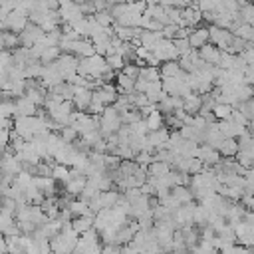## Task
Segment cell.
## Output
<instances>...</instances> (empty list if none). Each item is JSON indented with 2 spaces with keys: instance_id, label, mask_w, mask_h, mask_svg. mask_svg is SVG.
<instances>
[{
  "instance_id": "d590c367",
  "label": "cell",
  "mask_w": 254,
  "mask_h": 254,
  "mask_svg": "<svg viewBox=\"0 0 254 254\" xmlns=\"http://www.w3.org/2000/svg\"><path fill=\"white\" fill-rule=\"evenodd\" d=\"M139 71H141V67H139L137 64H125L123 69H121V73L127 75L129 79H137V77H139Z\"/></svg>"
},
{
  "instance_id": "e575fe53",
  "label": "cell",
  "mask_w": 254,
  "mask_h": 254,
  "mask_svg": "<svg viewBox=\"0 0 254 254\" xmlns=\"http://www.w3.org/2000/svg\"><path fill=\"white\" fill-rule=\"evenodd\" d=\"M129 129H131V133H133V135H139V137H145V135L149 133V129H147V123H145V119H139V121L131 123V125H129Z\"/></svg>"
},
{
  "instance_id": "ffe728a7",
  "label": "cell",
  "mask_w": 254,
  "mask_h": 254,
  "mask_svg": "<svg viewBox=\"0 0 254 254\" xmlns=\"http://www.w3.org/2000/svg\"><path fill=\"white\" fill-rule=\"evenodd\" d=\"M159 71H161V79H163V77H177L183 69L177 60H171V62H163L159 65Z\"/></svg>"
},
{
  "instance_id": "ba28073f",
  "label": "cell",
  "mask_w": 254,
  "mask_h": 254,
  "mask_svg": "<svg viewBox=\"0 0 254 254\" xmlns=\"http://www.w3.org/2000/svg\"><path fill=\"white\" fill-rule=\"evenodd\" d=\"M196 54H198V58L204 62V64H208V65H218V62H220V56H222V52L214 46V44H204L202 48H198L196 50Z\"/></svg>"
},
{
  "instance_id": "d6986e66",
  "label": "cell",
  "mask_w": 254,
  "mask_h": 254,
  "mask_svg": "<svg viewBox=\"0 0 254 254\" xmlns=\"http://www.w3.org/2000/svg\"><path fill=\"white\" fill-rule=\"evenodd\" d=\"M42 69H44V65L40 64V60H30L24 65V77L26 79H40L42 77Z\"/></svg>"
},
{
  "instance_id": "9c48e42d",
  "label": "cell",
  "mask_w": 254,
  "mask_h": 254,
  "mask_svg": "<svg viewBox=\"0 0 254 254\" xmlns=\"http://www.w3.org/2000/svg\"><path fill=\"white\" fill-rule=\"evenodd\" d=\"M38 105H34L26 95L14 99V117H32L36 115Z\"/></svg>"
},
{
  "instance_id": "f35d334b",
  "label": "cell",
  "mask_w": 254,
  "mask_h": 254,
  "mask_svg": "<svg viewBox=\"0 0 254 254\" xmlns=\"http://www.w3.org/2000/svg\"><path fill=\"white\" fill-rule=\"evenodd\" d=\"M79 10H81L83 16H93V14H95V4H93V0H85L83 4H79Z\"/></svg>"
},
{
  "instance_id": "9a60e30c",
  "label": "cell",
  "mask_w": 254,
  "mask_h": 254,
  "mask_svg": "<svg viewBox=\"0 0 254 254\" xmlns=\"http://www.w3.org/2000/svg\"><path fill=\"white\" fill-rule=\"evenodd\" d=\"M171 196H173L179 204H189V202H192V200H194V196H192L190 189H189V187H183V185L173 187V189H171Z\"/></svg>"
},
{
  "instance_id": "4316f807",
  "label": "cell",
  "mask_w": 254,
  "mask_h": 254,
  "mask_svg": "<svg viewBox=\"0 0 254 254\" xmlns=\"http://www.w3.org/2000/svg\"><path fill=\"white\" fill-rule=\"evenodd\" d=\"M52 179H54L56 183L65 185V183H67V179H69V167L54 163V169H52Z\"/></svg>"
},
{
  "instance_id": "8992f818",
  "label": "cell",
  "mask_w": 254,
  "mask_h": 254,
  "mask_svg": "<svg viewBox=\"0 0 254 254\" xmlns=\"http://www.w3.org/2000/svg\"><path fill=\"white\" fill-rule=\"evenodd\" d=\"M18 36H20V46H24V48H32L34 44H38V42L44 38V30H42L38 24L28 22V26H26Z\"/></svg>"
},
{
  "instance_id": "3957f363",
  "label": "cell",
  "mask_w": 254,
  "mask_h": 254,
  "mask_svg": "<svg viewBox=\"0 0 254 254\" xmlns=\"http://www.w3.org/2000/svg\"><path fill=\"white\" fill-rule=\"evenodd\" d=\"M149 52H151L161 64H163V62H171V60H179V52H177L173 40H165V38H161Z\"/></svg>"
},
{
  "instance_id": "277c9868",
  "label": "cell",
  "mask_w": 254,
  "mask_h": 254,
  "mask_svg": "<svg viewBox=\"0 0 254 254\" xmlns=\"http://www.w3.org/2000/svg\"><path fill=\"white\" fill-rule=\"evenodd\" d=\"M206 30H208V42L214 44L220 52H226L228 46H230V42H232V38H234V34L230 30H222V28L212 26V24L206 26Z\"/></svg>"
},
{
  "instance_id": "74e56055",
  "label": "cell",
  "mask_w": 254,
  "mask_h": 254,
  "mask_svg": "<svg viewBox=\"0 0 254 254\" xmlns=\"http://www.w3.org/2000/svg\"><path fill=\"white\" fill-rule=\"evenodd\" d=\"M177 30H179V26H175V24H167V26H163L161 36H163L165 40H173L175 34H177Z\"/></svg>"
},
{
  "instance_id": "7dc6e473",
  "label": "cell",
  "mask_w": 254,
  "mask_h": 254,
  "mask_svg": "<svg viewBox=\"0 0 254 254\" xmlns=\"http://www.w3.org/2000/svg\"><path fill=\"white\" fill-rule=\"evenodd\" d=\"M0 71H2V69H0Z\"/></svg>"
},
{
  "instance_id": "83f0119b",
  "label": "cell",
  "mask_w": 254,
  "mask_h": 254,
  "mask_svg": "<svg viewBox=\"0 0 254 254\" xmlns=\"http://www.w3.org/2000/svg\"><path fill=\"white\" fill-rule=\"evenodd\" d=\"M60 56H62V50H60L58 46H54V48H46V50L42 52V56H40V64H42V65L52 64V62H56Z\"/></svg>"
},
{
  "instance_id": "ee69618b",
  "label": "cell",
  "mask_w": 254,
  "mask_h": 254,
  "mask_svg": "<svg viewBox=\"0 0 254 254\" xmlns=\"http://www.w3.org/2000/svg\"><path fill=\"white\" fill-rule=\"evenodd\" d=\"M2 190H4V181H2V175H0V196H2Z\"/></svg>"
},
{
  "instance_id": "cb8c5ba5",
  "label": "cell",
  "mask_w": 254,
  "mask_h": 254,
  "mask_svg": "<svg viewBox=\"0 0 254 254\" xmlns=\"http://www.w3.org/2000/svg\"><path fill=\"white\" fill-rule=\"evenodd\" d=\"M145 123H147L149 133H151V131H157V129H161V127H165V125H163V113H161L159 109H155L153 113H149V115L145 117Z\"/></svg>"
},
{
  "instance_id": "44dd1931",
  "label": "cell",
  "mask_w": 254,
  "mask_h": 254,
  "mask_svg": "<svg viewBox=\"0 0 254 254\" xmlns=\"http://www.w3.org/2000/svg\"><path fill=\"white\" fill-rule=\"evenodd\" d=\"M218 153H220V157H236V153H238V141L236 139H230V137H226L222 143H220V147H218Z\"/></svg>"
},
{
  "instance_id": "7bdbcfd3",
  "label": "cell",
  "mask_w": 254,
  "mask_h": 254,
  "mask_svg": "<svg viewBox=\"0 0 254 254\" xmlns=\"http://www.w3.org/2000/svg\"><path fill=\"white\" fill-rule=\"evenodd\" d=\"M93 4H95V12H103V10H109L111 8L105 0H93Z\"/></svg>"
},
{
  "instance_id": "8d00e7d4",
  "label": "cell",
  "mask_w": 254,
  "mask_h": 254,
  "mask_svg": "<svg viewBox=\"0 0 254 254\" xmlns=\"http://www.w3.org/2000/svg\"><path fill=\"white\" fill-rule=\"evenodd\" d=\"M135 163H137L139 167H149V165L153 163V155H151V153L141 151V153H137V155H135Z\"/></svg>"
},
{
  "instance_id": "30bf717a",
  "label": "cell",
  "mask_w": 254,
  "mask_h": 254,
  "mask_svg": "<svg viewBox=\"0 0 254 254\" xmlns=\"http://www.w3.org/2000/svg\"><path fill=\"white\" fill-rule=\"evenodd\" d=\"M69 54L77 56L79 60H81V58H89V56L95 54V46L91 44L89 38H79V40L71 42V50H69Z\"/></svg>"
},
{
  "instance_id": "60d3db41",
  "label": "cell",
  "mask_w": 254,
  "mask_h": 254,
  "mask_svg": "<svg viewBox=\"0 0 254 254\" xmlns=\"http://www.w3.org/2000/svg\"><path fill=\"white\" fill-rule=\"evenodd\" d=\"M121 254H141V250L133 242H129V244H123L121 246Z\"/></svg>"
},
{
  "instance_id": "ab89813d",
  "label": "cell",
  "mask_w": 254,
  "mask_h": 254,
  "mask_svg": "<svg viewBox=\"0 0 254 254\" xmlns=\"http://www.w3.org/2000/svg\"><path fill=\"white\" fill-rule=\"evenodd\" d=\"M101 254H121V246L119 244H105V246H101Z\"/></svg>"
},
{
  "instance_id": "5b68a950",
  "label": "cell",
  "mask_w": 254,
  "mask_h": 254,
  "mask_svg": "<svg viewBox=\"0 0 254 254\" xmlns=\"http://www.w3.org/2000/svg\"><path fill=\"white\" fill-rule=\"evenodd\" d=\"M28 14L26 12H22V10H18V8H14L8 16H6V20L2 22V28L4 30H8V32H14V34H20L26 26H28Z\"/></svg>"
},
{
  "instance_id": "7402d4cb",
  "label": "cell",
  "mask_w": 254,
  "mask_h": 254,
  "mask_svg": "<svg viewBox=\"0 0 254 254\" xmlns=\"http://www.w3.org/2000/svg\"><path fill=\"white\" fill-rule=\"evenodd\" d=\"M161 38H163V36H161V32H149V30H143V32H141V36H139V42H141V46H143V48L151 50V48H153Z\"/></svg>"
},
{
  "instance_id": "bcb514c9",
  "label": "cell",
  "mask_w": 254,
  "mask_h": 254,
  "mask_svg": "<svg viewBox=\"0 0 254 254\" xmlns=\"http://www.w3.org/2000/svg\"><path fill=\"white\" fill-rule=\"evenodd\" d=\"M127 2H137V0H127Z\"/></svg>"
},
{
  "instance_id": "52a82bcc",
  "label": "cell",
  "mask_w": 254,
  "mask_h": 254,
  "mask_svg": "<svg viewBox=\"0 0 254 254\" xmlns=\"http://www.w3.org/2000/svg\"><path fill=\"white\" fill-rule=\"evenodd\" d=\"M196 159H200V161L204 163V167H214V165H218V163L222 161L220 153H218L216 149L208 147L206 143L198 145V149H196Z\"/></svg>"
},
{
  "instance_id": "e0dca14e",
  "label": "cell",
  "mask_w": 254,
  "mask_h": 254,
  "mask_svg": "<svg viewBox=\"0 0 254 254\" xmlns=\"http://www.w3.org/2000/svg\"><path fill=\"white\" fill-rule=\"evenodd\" d=\"M171 173V165H167V163H163V161H153L149 167H147V175L151 177V179H161V177H165V175H169Z\"/></svg>"
},
{
  "instance_id": "f546056e",
  "label": "cell",
  "mask_w": 254,
  "mask_h": 254,
  "mask_svg": "<svg viewBox=\"0 0 254 254\" xmlns=\"http://www.w3.org/2000/svg\"><path fill=\"white\" fill-rule=\"evenodd\" d=\"M58 135L62 137V141H64V143H73V141H77V139H79V135H77V131H75L73 127H69V125H65V127H62V129L58 131Z\"/></svg>"
},
{
  "instance_id": "1f68e13d",
  "label": "cell",
  "mask_w": 254,
  "mask_h": 254,
  "mask_svg": "<svg viewBox=\"0 0 254 254\" xmlns=\"http://www.w3.org/2000/svg\"><path fill=\"white\" fill-rule=\"evenodd\" d=\"M14 65V56L10 50H0V69L6 71L8 67Z\"/></svg>"
},
{
  "instance_id": "836d02e7",
  "label": "cell",
  "mask_w": 254,
  "mask_h": 254,
  "mask_svg": "<svg viewBox=\"0 0 254 254\" xmlns=\"http://www.w3.org/2000/svg\"><path fill=\"white\" fill-rule=\"evenodd\" d=\"M139 119H143V117H141V113H139L137 109H129V111L121 113V123H123V125H131V123H135V121H139Z\"/></svg>"
},
{
  "instance_id": "484cf974",
  "label": "cell",
  "mask_w": 254,
  "mask_h": 254,
  "mask_svg": "<svg viewBox=\"0 0 254 254\" xmlns=\"http://www.w3.org/2000/svg\"><path fill=\"white\" fill-rule=\"evenodd\" d=\"M137 79H145L147 83H151V81H159V79H161V71H159V67L143 65L141 71H139V77H137Z\"/></svg>"
},
{
  "instance_id": "7c38bea8",
  "label": "cell",
  "mask_w": 254,
  "mask_h": 254,
  "mask_svg": "<svg viewBox=\"0 0 254 254\" xmlns=\"http://www.w3.org/2000/svg\"><path fill=\"white\" fill-rule=\"evenodd\" d=\"M91 95H93L91 89H85V87H77V85H75L73 99H71L73 109H75V111H87V105H89V101H91Z\"/></svg>"
},
{
  "instance_id": "d6a6232c",
  "label": "cell",
  "mask_w": 254,
  "mask_h": 254,
  "mask_svg": "<svg viewBox=\"0 0 254 254\" xmlns=\"http://www.w3.org/2000/svg\"><path fill=\"white\" fill-rule=\"evenodd\" d=\"M103 109H105V105H103L95 95H91V101H89V105H87V113H89V115H101Z\"/></svg>"
},
{
  "instance_id": "b9f144b4",
  "label": "cell",
  "mask_w": 254,
  "mask_h": 254,
  "mask_svg": "<svg viewBox=\"0 0 254 254\" xmlns=\"http://www.w3.org/2000/svg\"><path fill=\"white\" fill-rule=\"evenodd\" d=\"M155 109H157V105H155V103H147L145 107H141V109H139V113H141V117L145 119V117H147L149 113H153Z\"/></svg>"
},
{
  "instance_id": "5bb4252c",
  "label": "cell",
  "mask_w": 254,
  "mask_h": 254,
  "mask_svg": "<svg viewBox=\"0 0 254 254\" xmlns=\"http://www.w3.org/2000/svg\"><path fill=\"white\" fill-rule=\"evenodd\" d=\"M119 198H121V192L119 190H103V192L97 194L95 200H97L99 208H113L119 202Z\"/></svg>"
},
{
  "instance_id": "f1b7e54d",
  "label": "cell",
  "mask_w": 254,
  "mask_h": 254,
  "mask_svg": "<svg viewBox=\"0 0 254 254\" xmlns=\"http://www.w3.org/2000/svg\"><path fill=\"white\" fill-rule=\"evenodd\" d=\"M93 18H95V22H97L99 26H103V28H111V26L115 24V20H113V16H111V12H109V10L95 12V14H93Z\"/></svg>"
},
{
  "instance_id": "6da1fadb",
  "label": "cell",
  "mask_w": 254,
  "mask_h": 254,
  "mask_svg": "<svg viewBox=\"0 0 254 254\" xmlns=\"http://www.w3.org/2000/svg\"><path fill=\"white\" fill-rule=\"evenodd\" d=\"M105 69H107V62L103 56H97V54H93L89 58H81L77 64V75H81V77L97 79Z\"/></svg>"
},
{
  "instance_id": "8fae6325",
  "label": "cell",
  "mask_w": 254,
  "mask_h": 254,
  "mask_svg": "<svg viewBox=\"0 0 254 254\" xmlns=\"http://www.w3.org/2000/svg\"><path fill=\"white\" fill-rule=\"evenodd\" d=\"M169 135H171V131H169L167 127H161V129H157V131L147 133V141L155 147V151H159V149H169Z\"/></svg>"
},
{
  "instance_id": "603a6c76",
  "label": "cell",
  "mask_w": 254,
  "mask_h": 254,
  "mask_svg": "<svg viewBox=\"0 0 254 254\" xmlns=\"http://www.w3.org/2000/svg\"><path fill=\"white\" fill-rule=\"evenodd\" d=\"M232 109H234V107L228 105V103H216V105L212 107V115H214L216 121H226V119H230Z\"/></svg>"
},
{
  "instance_id": "7a4b0ae2",
  "label": "cell",
  "mask_w": 254,
  "mask_h": 254,
  "mask_svg": "<svg viewBox=\"0 0 254 254\" xmlns=\"http://www.w3.org/2000/svg\"><path fill=\"white\" fill-rule=\"evenodd\" d=\"M121 125H123L121 123V115H119V111L113 105L105 107L103 113L99 115V133H101L103 139L109 137V135H113V133H117Z\"/></svg>"
},
{
  "instance_id": "4dcf8cb0",
  "label": "cell",
  "mask_w": 254,
  "mask_h": 254,
  "mask_svg": "<svg viewBox=\"0 0 254 254\" xmlns=\"http://www.w3.org/2000/svg\"><path fill=\"white\" fill-rule=\"evenodd\" d=\"M105 62H107V65L115 71V73H119L121 69H123V65H125V60L119 56V54H113V56H107L105 58Z\"/></svg>"
},
{
  "instance_id": "2e32d148",
  "label": "cell",
  "mask_w": 254,
  "mask_h": 254,
  "mask_svg": "<svg viewBox=\"0 0 254 254\" xmlns=\"http://www.w3.org/2000/svg\"><path fill=\"white\" fill-rule=\"evenodd\" d=\"M200 95L198 93H190V95H187L185 99H183V109L189 113V115H196L198 111H200Z\"/></svg>"
},
{
  "instance_id": "ac0fdd59",
  "label": "cell",
  "mask_w": 254,
  "mask_h": 254,
  "mask_svg": "<svg viewBox=\"0 0 254 254\" xmlns=\"http://www.w3.org/2000/svg\"><path fill=\"white\" fill-rule=\"evenodd\" d=\"M71 228H73L77 234L87 232L89 228H93V214H85V216L73 218V220H71Z\"/></svg>"
},
{
  "instance_id": "d4e9b609",
  "label": "cell",
  "mask_w": 254,
  "mask_h": 254,
  "mask_svg": "<svg viewBox=\"0 0 254 254\" xmlns=\"http://www.w3.org/2000/svg\"><path fill=\"white\" fill-rule=\"evenodd\" d=\"M2 44H4V50H10L14 52L16 48H20V36L14 34V32H8V30H2Z\"/></svg>"
},
{
  "instance_id": "f6af8a7d",
  "label": "cell",
  "mask_w": 254,
  "mask_h": 254,
  "mask_svg": "<svg viewBox=\"0 0 254 254\" xmlns=\"http://www.w3.org/2000/svg\"><path fill=\"white\" fill-rule=\"evenodd\" d=\"M71 2H73V4H77V6H79V4H83V2H85V0H71Z\"/></svg>"
},
{
  "instance_id": "4fadbf2b",
  "label": "cell",
  "mask_w": 254,
  "mask_h": 254,
  "mask_svg": "<svg viewBox=\"0 0 254 254\" xmlns=\"http://www.w3.org/2000/svg\"><path fill=\"white\" fill-rule=\"evenodd\" d=\"M204 44H208V30L202 28V26H198V28H194L189 34V46H190V50H198Z\"/></svg>"
}]
</instances>
